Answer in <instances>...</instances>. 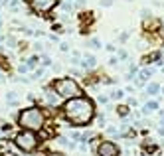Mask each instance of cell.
Here are the masks:
<instances>
[{"mask_svg":"<svg viewBox=\"0 0 164 156\" xmlns=\"http://www.w3.org/2000/svg\"><path fill=\"white\" fill-rule=\"evenodd\" d=\"M61 115L73 127H87L95 118V103L83 95L75 99H67L65 105L61 107Z\"/></svg>","mask_w":164,"mask_h":156,"instance_id":"obj_1","label":"cell"},{"mask_svg":"<svg viewBox=\"0 0 164 156\" xmlns=\"http://www.w3.org/2000/svg\"><path fill=\"white\" fill-rule=\"evenodd\" d=\"M18 127H22V130H34V133H40L44 127H46V113L40 107H28V109H22L18 113Z\"/></svg>","mask_w":164,"mask_h":156,"instance_id":"obj_2","label":"cell"},{"mask_svg":"<svg viewBox=\"0 0 164 156\" xmlns=\"http://www.w3.org/2000/svg\"><path fill=\"white\" fill-rule=\"evenodd\" d=\"M53 89V93L57 95V97H61V99H75V97H81L83 95V91H81L79 83L75 79H71V77H61V79H56L50 85Z\"/></svg>","mask_w":164,"mask_h":156,"instance_id":"obj_3","label":"cell"},{"mask_svg":"<svg viewBox=\"0 0 164 156\" xmlns=\"http://www.w3.org/2000/svg\"><path fill=\"white\" fill-rule=\"evenodd\" d=\"M38 144H40V136L34 130H20L14 136V146L20 152H26V154L38 150Z\"/></svg>","mask_w":164,"mask_h":156,"instance_id":"obj_4","label":"cell"},{"mask_svg":"<svg viewBox=\"0 0 164 156\" xmlns=\"http://www.w3.org/2000/svg\"><path fill=\"white\" fill-rule=\"evenodd\" d=\"M57 4H59V0H28L30 10L36 14H50Z\"/></svg>","mask_w":164,"mask_h":156,"instance_id":"obj_5","label":"cell"},{"mask_svg":"<svg viewBox=\"0 0 164 156\" xmlns=\"http://www.w3.org/2000/svg\"><path fill=\"white\" fill-rule=\"evenodd\" d=\"M119 154H121V148L113 140H101L95 148V156H119Z\"/></svg>","mask_w":164,"mask_h":156,"instance_id":"obj_6","label":"cell"},{"mask_svg":"<svg viewBox=\"0 0 164 156\" xmlns=\"http://www.w3.org/2000/svg\"><path fill=\"white\" fill-rule=\"evenodd\" d=\"M142 26H144V30L146 32H156V30H158V26H160V22L158 20H154V18H148V16H146L144 18V22H142Z\"/></svg>","mask_w":164,"mask_h":156,"instance_id":"obj_7","label":"cell"},{"mask_svg":"<svg viewBox=\"0 0 164 156\" xmlns=\"http://www.w3.org/2000/svg\"><path fill=\"white\" fill-rule=\"evenodd\" d=\"M95 65H97L95 56H85L83 59H81V67H85V69H95Z\"/></svg>","mask_w":164,"mask_h":156,"instance_id":"obj_8","label":"cell"},{"mask_svg":"<svg viewBox=\"0 0 164 156\" xmlns=\"http://www.w3.org/2000/svg\"><path fill=\"white\" fill-rule=\"evenodd\" d=\"M115 113H117L119 117H129L131 109H129V105H117V109H115Z\"/></svg>","mask_w":164,"mask_h":156,"instance_id":"obj_9","label":"cell"},{"mask_svg":"<svg viewBox=\"0 0 164 156\" xmlns=\"http://www.w3.org/2000/svg\"><path fill=\"white\" fill-rule=\"evenodd\" d=\"M152 73H154V69H150V67H146V69H142V71H141V75H138V79H141L142 83H144L146 79H150V77H152Z\"/></svg>","mask_w":164,"mask_h":156,"instance_id":"obj_10","label":"cell"},{"mask_svg":"<svg viewBox=\"0 0 164 156\" xmlns=\"http://www.w3.org/2000/svg\"><path fill=\"white\" fill-rule=\"evenodd\" d=\"M158 109V103H156V101H148V103L144 105V107H142V113H150V111H156Z\"/></svg>","mask_w":164,"mask_h":156,"instance_id":"obj_11","label":"cell"},{"mask_svg":"<svg viewBox=\"0 0 164 156\" xmlns=\"http://www.w3.org/2000/svg\"><path fill=\"white\" fill-rule=\"evenodd\" d=\"M158 91H160V85H158V83H150V85L146 87V93H148V95H156Z\"/></svg>","mask_w":164,"mask_h":156,"instance_id":"obj_12","label":"cell"},{"mask_svg":"<svg viewBox=\"0 0 164 156\" xmlns=\"http://www.w3.org/2000/svg\"><path fill=\"white\" fill-rule=\"evenodd\" d=\"M6 101H8L10 105H14V107L18 105V97H16V93H14V91H10V93L6 95Z\"/></svg>","mask_w":164,"mask_h":156,"instance_id":"obj_13","label":"cell"},{"mask_svg":"<svg viewBox=\"0 0 164 156\" xmlns=\"http://www.w3.org/2000/svg\"><path fill=\"white\" fill-rule=\"evenodd\" d=\"M123 97H125V91H121V89H115L109 95V99H123Z\"/></svg>","mask_w":164,"mask_h":156,"instance_id":"obj_14","label":"cell"},{"mask_svg":"<svg viewBox=\"0 0 164 156\" xmlns=\"http://www.w3.org/2000/svg\"><path fill=\"white\" fill-rule=\"evenodd\" d=\"M87 46H91V47H95V50H97V47H101V42H99L97 38H91L89 42H87Z\"/></svg>","mask_w":164,"mask_h":156,"instance_id":"obj_15","label":"cell"},{"mask_svg":"<svg viewBox=\"0 0 164 156\" xmlns=\"http://www.w3.org/2000/svg\"><path fill=\"white\" fill-rule=\"evenodd\" d=\"M12 128H14V127H12L10 123H4V124H0V130H2V133H10Z\"/></svg>","mask_w":164,"mask_h":156,"instance_id":"obj_16","label":"cell"},{"mask_svg":"<svg viewBox=\"0 0 164 156\" xmlns=\"http://www.w3.org/2000/svg\"><path fill=\"white\" fill-rule=\"evenodd\" d=\"M61 6H63V10H73L75 8V4H71V2H63Z\"/></svg>","mask_w":164,"mask_h":156,"instance_id":"obj_17","label":"cell"},{"mask_svg":"<svg viewBox=\"0 0 164 156\" xmlns=\"http://www.w3.org/2000/svg\"><path fill=\"white\" fill-rule=\"evenodd\" d=\"M97 123H99V127H103V124H105V117H103V115H99V117H97Z\"/></svg>","mask_w":164,"mask_h":156,"instance_id":"obj_18","label":"cell"},{"mask_svg":"<svg viewBox=\"0 0 164 156\" xmlns=\"http://www.w3.org/2000/svg\"><path fill=\"white\" fill-rule=\"evenodd\" d=\"M28 69H30L28 65H20V67H18V71H20V73H28Z\"/></svg>","mask_w":164,"mask_h":156,"instance_id":"obj_19","label":"cell"},{"mask_svg":"<svg viewBox=\"0 0 164 156\" xmlns=\"http://www.w3.org/2000/svg\"><path fill=\"white\" fill-rule=\"evenodd\" d=\"M99 103H103V105H107V103H109V97H103V95H101V97H99Z\"/></svg>","mask_w":164,"mask_h":156,"instance_id":"obj_20","label":"cell"},{"mask_svg":"<svg viewBox=\"0 0 164 156\" xmlns=\"http://www.w3.org/2000/svg\"><path fill=\"white\" fill-rule=\"evenodd\" d=\"M113 0H101V6H111Z\"/></svg>","mask_w":164,"mask_h":156,"instance_id":"obj_21","label":"cell"},{"mask_svg":"<svg viewBox=\"0 0 164 156\" xmlns=\"http://www.w3.org/2000/svg\"><path fill=\"white\" fill-rule=\"evenodd\" d=\"M47 156H65L63 152H47Z\"/></svg>","mask_w":164,"mask_h":156,"instance_id":"obj_22","label":"cell"},{"mask_svg":"<svg viewBox=\"0 0 164 156\" xmlns=\"http://www.w3.org/2000/svg\"><path fill=\"white\" fill-rule=\"evenodd\" d=\"M59 50H61V52H67V50H69V46H67V44H61Z\"/></svg>","mask_w":164,"mask_h":156,"instance_id":"obj_23","label":"cell"},{"mask_svg":"<svg viewBox=\"0 0 164 156\" xmlns=\"http://www.w3.org/2000/svg\"><path fill=\"white\" fill-rule=\"evenodd\" d=\"M119 57H121V59H127V52H123V50H121V53H119Z\"/></svg>","mask_w":164,"mask_h":156,"instance_id":"obj_24","label":"cell"},{"mask_svg":"<svg viewBox=\"0 0 164 156\" xmlns=\"http://www.w3.org/2000/svg\"><path fill=\"white\" fill-rule=\"evenodd\" d=\"M160 124L164 127V111H160Z\"/></svg>","mask_w":164,"mask_h":156,"instance_id":"obj_25","label":"cell"},{"mask_svg":"<svg viewBox=\"0 0 164 156\" xmlns=\"http://www.w3.org/2000/svg\"><path fill=\"white\" fill-rule=\"evenodd\" d=\"M0 24H2V18H0Z\"/></svg>","mask_w":164,"mask_h":156,"instance_id":"obj_26","label":"cell"},{"mask_svg":"<svg viewBox=\"0 0 164 156\" xmlns=\"http://www.w3.org/2000/svg\"><path fill=\"white\" fill-rule=\"evenodd\" d=\"M162 36H164V32H162Z\"/></svg>","mask_w":164,"mask_h":156,"instance_id":"obj_27","label":"cell"}]
</instances>
